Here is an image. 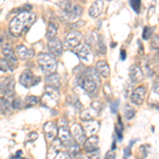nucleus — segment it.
Returning a JSON list of instances; mask_svg holds the SVG:
<instances>
[{
    "label": "nucleus",
    "instance_id": "6",
    "mask_svg": "<svg viewBox=\"0 0 159 159\" xmlns=\"http://www.w3.org/2000/svg\"><path fill=\"white\" fill-rule=\"evenodd\" d=\"M58 99H60V94H58L57 89L51 88L49 86L46 87L45 91H43V98H42V102L45 106H47V107L54 106L58 102Z\"/></svg>",
    "mask_w": 159,
    "mask_h": 159
},
{
    "label": "nucleus",
    "instance_id": "10",
    "mask_svg": "<svg viewBox=\"0 0 159 159\" xmlns=\"http://www.w3.org/2000/svg\"><path fill=\"white\" fill-rule=\"evenodd\" d=\"M1 53L2 56H3V60H6L7 63H10L14 67L17 65V56L13 51L11 43H4L1 48Z\"/></svg>",
    "mask_w": 159,
    "mask_h": 159
},
{
    "label": "nucleus",
    "instance_id": "40",
    "mask_svg": "<svg viewBox=\"0 0 159 159\" xmlns=\"http://www.w3.org/2000/svg\"><path fill=\"white\" fill-rule=\"evenodd\" d=\"M117 110H118V101L114 102V103L111 104V112H112V114L117 112Z\"/></svg>",
    "mask_w": 159,
    "mask_h": 159
},
{
    "label": "nucleus",
    "instance_id": "36",
    "mask_svg": "<svg viewBox=\"0 0 159 159\" xmlns=\"http://www.w3.org/2000/svg\"><path fill=\"white\" fill-rule=\"evenodd\" d=\"M74 159H91L89 156L85 155V154H81V153H78L75 155V157H74Z\"/></svg>",
    "mask_w": 159,
    "mask_h": 159
},
{
    "label": "nucleus",
    "instance_id": "11",
    "mask_svg": "<svg viewBox=\"0 0 159 159\" xmlns=\"http://www.w3.org/2000/svg\"><path fill=\"white\" fill-rule=\"evenodd\" d=\"M82 38H83V35H82L81 32H79V31H71L65 38V43L67 46V48L72 49V48L78 47L80 43H81Z\"/></svg>",
    "mask_w": 159,
    "mask_h": 159
},
{
    "label": "nucleus",
    "instance_id": "9",
    "mask_svg": "<svg viewBox=\"0 0 159 159\" xmlns=\"http://www.w3.org/2000/svg\"><path fill=\"white\" fill-rule=\"evenodd\" d=\"M74 53L79 56V58L81 61H83L84 63L90 64L93 61V54L91 52V49L85 43L79 45L78 47H75L74 49Z\"/></svg>",
    "mask_w": 159,
    "mask_h": 159
},
{
    "label": "nucleus",
    "instance_id": "8",
    "mask_svg": "<svg viewBox=\"0 0 159 159\" xmlns=\"http://www.w3.org/2000/svg\"><path fill=\"white\" fill-rule=\"evenodd\" d=\"M40 82V78L35 76L31 70H25L19 76V83L25 88H30L35 85H37Z\"/></svg>",
    "mask_w": 159,
    "mask_h": 159
},
{
    "label": "nucleus",
    "instance_id": "27",
    "mask_svg": "<svg viewBox=\"0 0 159 159\" xmlns=\"http://www.w3.org/2000/svg\"><path fill=\"white\" fill-rule=\"evenodd\" d=\"M0 70L2 72H7V71H13L14 70V66L7 63L6 60H0Z\"/></svg>",
    "mask_w": 159,
    "mask_h": 159
},
{
    "label": "nucleus",
    "instance_id": "29",
    "mask_svg": "<svg viewBox=\"0 0 159 159\" xmlns=\"http://www.w3.org/2000/svg\"><path fill=\"white\" fill-rule=\"evenodd\" d=\"M152 35H153L152 28L145 27L144 29H143V34H142V38H143V39H148V38L152 36Z\"/></svg>",
    "mask_w": 159,
    "mask_h": 159
},
{
    "label": "nucleus",
    "instance_id": "17",
    "mask_svg": "<svg viewBox=\"0 0 159 159\" xmlns=\"http://www.w3.org/2000/svg\"><path fill=\"white\" fill-rule=\"evenodd\" d=\"M43 132H45L46 137L49 140H54L57 134V126L56 123L53 121H48L43 125Z\"/></svg>",
    "mask_w": 159,
    "mask_h": 159
},
{
    "label": "nucleus",
    "instance_id": "43",
    "mask_svg": "<svg viewBox=\"0 0 159 159\" xmlns=\"http://www.w3.org/2000/svg\"><path fill=\"white\" fill-rule=\"evenodd\" d=\"M3 39H4V36H3V32L0 30V45L3 43Z\"/></svg>",
    "mask_w": 159,
    "mask_h": 159
},
{
    "label": "nucleus",
    "instance_id": "39",
    "mask_svg": "<svg viewBox=\"0 0 159 159\" xmlns=\"http://www.w3.org/2000/svg\"><path fill=\"white\" fill-rule=\"evenodd\" d=\"M57 159H70V156H69L68 153H61Z\"/></svg>",
    "mask_w": 159,
    "mask_h": 159
},
{
    "label": "nucleus",
    "instance_id": "13",
    "mask_svg": "<svg viewBox=\"0 0 159 159\" xmlns=\"http://www.w3.org/2000/svg\"><path fill=\"white\" fill-rule=\"evenodd\" d=\"M15 54L21 60H29L34 56V50L25 47L22 43H18L15 46Z\"/></svg>",
    "mask_w": 159,
    "mask_h": 159
},
{
    "label": "nucleus",
    "instance_id": "23",
    "mask_svg": "<svg viewBox=\"0 0 159 159\" xmlns=\"http://www.w3.org/2000/svg\"><path fill=\"white\" fill-rule=\"evenodd\" d=\"M46 83L47 86L51 87V88L58 89V87L61 86V78L57 73H52L50 75H47L46 78Z\"/></svg>",
    "mask_w": 159,
    "mask_h": 159
},
{
    "label": "nucleus",
    "instance_id": "38",
    "mask_svg": "<svg viewBox=\"0 0 159 159\" xmlns=\"http://www.w3.org/2000/svg\"><path fill=\"white\" fill-rule=\"evenodd\" d=\"M28 139H29V140H35V139H37V133H35V132L30 133L29 136H28Z\"/></svg>",
    "mask_w": 159,
    "mask_h": 159
},
{
    "label": "nucleus",
    "instance_id": "44",
    "mask_svg": "<svg viewBox=\"0 0 159 159\" xmlns=\"http://www.w3.org/2000/svg\"><path fill=\"white\" fill-rule=\"evenodd\" d=\"M136 141H137V140H136V139H134V140H132V141H130V143H129V148H130V147H132V145L134 144V143L136 142Z\"/></svg>",
    "mask_w": 159,
    "mask_h": 159
},
{
    "label": "nucleus",
    "instance_id": "14",
    "mask_svg": "<svg viewBox=\"0 0 159 159\" xmlns=\"http://www.w3.org/2000/svg\"><path fill=\"white\" fill-rule=\"evenodd\" d=\"M145 99V88L143 86H139L138 88H136L134 91L130 94V101L132 103L136 105H142Z\"/></svg>",
    "mask_w": 159,
    "mask_h": 159
},
{
    "label": "nucleus",
    "instance_id": "35",
    "mask_svg": "<svg viewBox=\"0 0 159 159\" xmlns=\"http://www.w3.org/2000/svg\"><path fill=\"white\" fill-rule=\"evenodd\" d=\"M85 25V21L83 20H80V21H75V22H72L70 24V28H73V29H78V28H81L82 25Z\"/></svg>",
    "mask_w": 159,
    "mask_h": 159
},
{
    "label": "nucleus",
    "instance_id": "19",
    "mask_svg": "<svg viewBox=\"0 0 159 159\" xmlns=\"http://www.w3.org/2000/svg\"><path fill=\"white\" fill-rule=\"evenodd\" d=\"M100 127V123L96 120H89V121L85 122V126H84V133H85V136H93L96 135V133L99 130Z\"/></svg>",
    "mask_w": 159,
    "mask_h": 159
},
{
    "label": "nucleus",
    "instance_id": "4",
    "mask_svg": "<svg viewBox=\"0 0 159 159\" xmlns=\"http://www.w3.org/2000/svg\"><path fill=\"white\" fill-rule=\"evenodd\" d=\"M38 65L46 75H50L52 73H55V70L57 68V61L54 56L51 55L50 53H39Z\"/></svg>",
    "mask_w": 159,
    "mask_h": 159
},
{
    "label": "nucleus",
    "instance_id": "18",
    "mask_svg": "<svg viewBox=\"0 0 159 159\" xmlns=\"http://www.w3.org/2000/svg\"><path fill=\"white\" fill-rule=\"evenodd\" d=\"M99 144V137L97 135L90 136L87 140L84 142V150L87 153H93L96 150H98Z\"/></svg>",
    "mask_w": 159,
    "mask_h": 159
},
{
    "label": "nucleus",
    "instance_id": "16",
    "mask_svg": "<svg viewBox=\"0 0 159 159\" xmlns=\"http://www.w3.org/2000/svg\"><path fill=\"white\" fill-rule=\"evenodd\" d=\"M48 48L49 51L51 52V55L54 56H61L63 53V43H61V39L58 38H54V39H51L48 43Z\"/></svg>",
    "mask_w": 159,
    "mask_h": 159
},
{
    "label": "nucleus",
    "instance_id": "30",
    "mask_svg": "<svg viewBox=\"0 0 159 159\" xmlns=\"http://www.w3.org/2000/svg\"><path fill=\"white\" fill-rule=\"evenodd\" d=\"M22 105L21 99L20 98H14L12 100V108L13 109H19Z\"/></svg>",
    "mask_w": 159,
    "mask_h": 159
},
{
    "label": "nucleus",
    "instance_id": "24",
    "mask_svg": "<svg viewBox=\"0 0 159 159\" xmlns=\"http://www.w3.org/2000/svg\"><path fill=\"white\" fill-rule=\"evenodd\" d=\"M61 142L60 140H54V142L51 144V147L49 148V151H48V155H47V159H54L57 154L60 153V150L61 148Z\"/></svg>",
    "mask_w": 159,
    "mask_h": 159
},
{
    "label": "nucleus",
    "instance_id": "41",
    "mask_svg": "<svg viewBox=\"0 0 159 159\" xmlns=\"http://www.w3.org/2000/svg\"><path fill=\"white\" fill-rule=\"evenodd\" d=\"M153 91H154V93H155V94H158V80H156V83L154 84Z\"/></svg>",
    "mask_w": 159,
    "mask_h": 159
},
{
    "label": "nucleus",
    "instance_id": "31",
    "mask_svg": "<svg viewBox=\"0 0 159 159\" xmlns=\"http://www.w3.org/2000/svg\"><path fill=\"white\" fill-rule=\"evenodd\" d=\"M129 4H130V7H133V10H134L136 13H139L140 1H137V0H132V1H129Z\"/></svg>",
    "mask_w": 159,
    "mask_h": 159
},
{
    "label": "nucleus",
    "instance_id": "26",
    "mask_svg": "<svg viewBox=\"0 0 159 159\" xmlns=\"http://www.w3.org/2000/svg\"><path fill=\"white\" fill-rule=\"evenodd\" d=\"M39 101V99L35 96H28L27 98L25 100V108H29V107H32L34 105H36Z\"/></svg>",
    "mask_w": 159,
    "mask_h": 159
},
{
    "label": "nucleus",
    "instance_id": "45",
    "mask_svg": "<svg viewBox=\"0 0 159 159\" xmlns=\"http://www.w3.org/2000/svg\"><path fill=\"white\" fill-rule=\"evenodd\" d=\"M116 47V43H111V48H115Z\"/></svg>",
    "mask_w": 159,
    "mask_h": 159
},
{
    "label": "nucleus",
    "instance_id": "7",
    "mask_svg": "<svg viewBox=\"0 0 159 159\" xmlns=\"http://www.w3.org/2000/svg\"><path fill=\"white\" fill-rule=\"evenodd\" d=\"M15 92V81L12 76H7L3 81L0 83V93L2 97L12 98Z\"/></svg>",
    "mask_w": 159,
    "mask_h": 159
},
{
    "label": "nucleus",
    "instance_id": "5",
    "mask_svg": "<svg viewBox=\"0 0 159 159\" xmlns=\"http://www.w3.org/2000/svg\"><path fill=\"white\" fill-rule=\"evenodd\" d=\"M58 136H60V141L61 142V144L65 145L67 148H70L71 145H73L74 141L71 137V134H70V130H69V127H68V123L66 121L64 118L60 119L58 121Z\"/></svg>",
    "mask_w": 159,
    "mask_h": 159
},
{
    "label": "nucleus",
    "instance_id": "3",
    "mask_svg": "<svg viewBox=\"0 0 159 159\" xmlns=\"http://www.w3.org/2000/svg\"><path fill=\"white\" fill-rule=\"evenodd\" d=\"M61 18L67 22H75L81 17L83 9L78 3L71 1H65L61 3Z\"/></svg>",
    "mask_w": 159,
    "mask_h": 159
},
{
    "label": "nucleus",
    "instance_id": "47",
    "mask_svg": "<svg viewBox=\"0 0 159 159\" xmlns=\"http://www.w3.org/2000/svg\"><path fill=\"white\" fill-rule=\"evenodd\" d=\"M0 13H1V10H0Z\"/></svg>",
    "mask_w": 159,
    "mask_h": 159
},
{
    "label": "nucleus",
    "instance_id": "21",
    "mask_svg": "<svg viewBox=\"0 0 159 159\" xmlns=\"http://www.w3.org/2000/svg\"><path fill=\"white\" fill-rule=\"evenodd\" d=\"M96 71L98 72L99 75L103 76V78H108L109 74H110V68L109 65L107 64L106 61H99L97 63L96 66Z\"/></svg>",
    "mask_w": 159,
    "mask_h": 159
},
{
    "label": "nucleus",
    "instance_id": "28",
    "mask_svg": "<svg viewBox=\"0 0 159 159\" xmlns=\"http://www.w3.org/2000/svg\"><path fill=\"white\" fill-rule=\"evenodd\" d=\"M135 115H136V110L134 108H132L129 105H126V107H125V118L127 120H132L135 117Z\"/></svg>",
    "mask_w": 159,
    "mask_h": 159
},
{
    "label": "nucleus",
    "instance_id": "15",
    "mask_svg": "<svg viewBox=\"0 0 159 159\" xmlns=\"http://www.w3.org/2000/svg\"><path fill=\"white\" fill-rule=\"evenodd\" d=\"M129 79L133 83H140L141 81H143L144 79V74L143 71L138 65H132L129 67Z\"/></svg>",
    "mask_w": 159,
    "mask_h": 159
},
{
    "label": "nucleus",
    "instance_id": "22",
    "mask_svg": "<svg viewBox=\"0 0 159 159\" xmlns=\"http://www.w3.org/2000/svg\"><path fill=\"white\" fill-rule=\"evenodd\" d=\"M12 109V100L11 98L0 96V111L3 115H9Z\"/></svg>",
    "mask_w": 159,
    "mask_h": 159
},
{
    "label": "nucleus",
    "instance_id": "1",
    "mask_svg": "<svg viewBox=\"0 0 159 159\" xmlns=\"http://www.w3.org/2000/svg\"><path fill=\"white\" fill-rule=\"evenodd\" d=\"M36 20V15L34 13L22 12L16 15L10 22V32L13 36H20L24 32H27L30 27Z\"/></svg>",
    "mask_w": 159,
    "mask_h": 159
},
{
    "label": "nucleus",
    "instance_id": "20",
    "mask_svg": "<svg viewBox=\"0 0 159 159\" xmlns=\"http://www.w3.org/2000/svg\"><path fill=\"white\" fill-rule=\"evenodd\" d=\"M104 7V1L102 0H98V1H94L91 4V7H89V15L93 18H97L101 15L102 11H103Z\"/></svg>",
    "mask_w": 159,
    "mask_h": 159
},
{
    "label": "nucleus",
    "instance_id": "42",
    "mask_svg": "<svg viewBox=\"0 0 159 159\" xmlns=\"http://www.w3.org/2000/svg\"><path fill=\"white\" fill-rule=\"evenodd\" d=\"M120 58H121V61H125V58H126V52H125V50H121Z\"/></svg>",
    "mask_w": 159,
    "mask_h": 159
},
{
    "label": "nucleus",
    "instance_id": "2",
    "mask_svg": "<svg viewBox=\"0 0 159 159\" xmlns=\"http://www.w3.org/2000/svg\"><path fill=\"white\" fill-rule=\"evenodd\" d=\"M79 78H81L82 80L81 86L89 94V97L91 98L97 97L99 88L101 86V80H100V75L96 71V69L92 67L86 69L83 73L80 74Z\"/></svg>",
    "mask_w": 159,
    "mask_h": 159
},
{
    "label": "nucleus",
    "instance_id": "25",
    "mask_svg": "<svg viewBox=\"0 0 159 159\" xmlns=\"http://www.w3.org/2000/svg\"><path fill=\"white\" fill-rule=\"evenodd\" d=\"M56 34H57V24L55 22L54 19H51L48 24V28H47V34H46V37H47L48 40L54 39Z\"/></svg>",
    "mask_w": 159,
    "mask_h": 159
},
{
    "label": "nucleus",
    "instance_id": "32",
    "mask_svg": "<svg viewBox=\"0 0 159 159\" xmlns=\"http://www.w3.org/2000/svg\"><path fill=\"white\" fill-rule=\"evenodd\" d=\"M91 108L94 110V111H101L102 109V104L100 102H92L91 103Z\"/></svg>",
    "mask_w": 159,
    "mask_h": 159
},
{
    "label": "nucleus",
    "instance_id": "34",
    "mask_svg": "<svg viewBox=\"0 0 159 159\" xmlns=\"http://www.w3.org/2000/svg\"><path fill=\"white\" fill-rule=\"evenodd\" d=\"M152 48L155 49L156 51L158 50V35H154L153 36V39H152Z\"/></svg>",
    "mask_w": 159,
    "mask_h": 159
},
{
    "label": "nucleus",
    "instance_id": "33",
    "mask_svg": "<svg viewBox=\"0 0 159 159\" xmlns=\"http://www.w3.org/2000/svg\"><path fill=\"white\" fill-rule=\"evenodd\" d=\"M104 159H116V153H115L114 150L108 151L106 154H105Z\"/></svg>",
    "mask_w": 159,
    "mask_h": 159
},
{
    "label": "nucleus",
    "instance_id": "37",
    "mask_svg": "<svg viewBox=\"0 0 159 159\" xmlns=\"http://www.w3.org/2000/svg\"><path fill=\"white\" fill-rule=\"evenodd\" d=\"M130 156V148H124V157L123 159H127Z\"/></svg>",
    "mask_w": 159,
    "mask_h": 159
},
{
    "label": "nucleus",
    "instance_id": "46",
    "mask_svg": "<svg viewBox=\"0 0 159 159\" xmlns=\"http://www.w3.org/2000/svg\"><path fill=\"white\" fill-rule=\"evenodd\" d=\"M12 159H25V158H20V157H14V158H12Z\"/></svg>",
    "mask_w": 159,
    "mask_h": 159
},
{
    "label": "nucleus",
    "instance_id": "12",
    "mask_svg": "<svg viewBox=\"0 0 159 159\" xmlns=\"http://www.w3.org/2000/svg\"><path fill=\"white\" fill-rule=\"evenodd\" d=\"M71 137H73V139L75 140V142L78 144H83L86 140V136L84 133V129L82 127L81 124L79 123H74L71 126Z\"/></svg>",
    "mask_w": 159,
    "mask_h": 159
}]
</instances>
